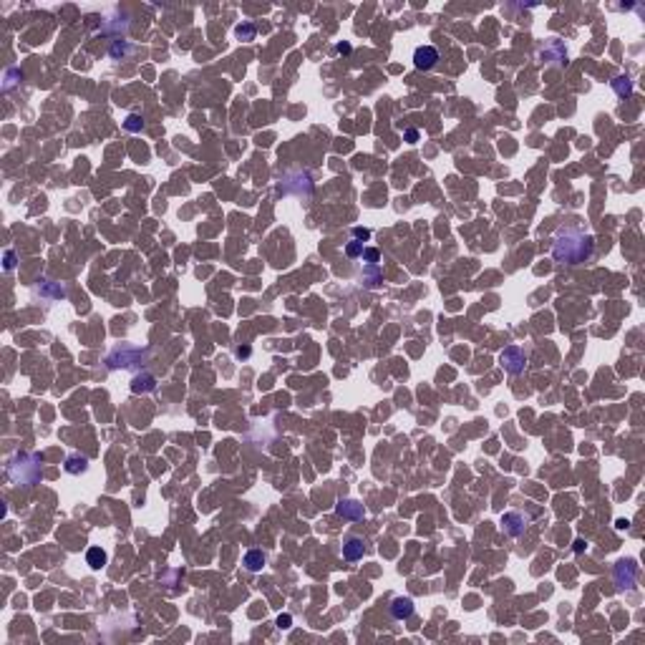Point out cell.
Returning <instances> with one entry per match:
<instances>
[{"label": "cell", "mask_w": 645, "mask_h": 645, "mask_svg": "<svg viewBox=\"0 0 645 645\" xmlns=\"http://www.w3.org/2000/svg\"><path fill=\"white\" fill-rule=\"evenodd\" d=\"M592 237L580 232V229H572V227H565L557 239H555V247H552V255L557 262H567V265H577V262H585L590 255H592Z\"/></svg>", "instance_id": "6da1fadb"}, {"label": "cell", "mask_w": 645, "mask_h": 645, "mask_svg": "<svg viewBox=\"0 0 645 645\" xmlns=\"http://www.w3.org/2000/svg\"><path fill=\"white\" fill-rule=\"evenodd\" d=\"M499 363L504 366V371H509V373H522L524 368H527V356H524V351L522 348H517V345H509V348H504L502 351V356H499Z\"/></svg>", "instance_id": "7a4b0ae2"}, {"label": "cell", "mask_w": 645, "mask_h": 645, "mask_svg": "<svg viewBox=\"0 0 645 645\" xmlns=\"http://www.w3.org/2000/svg\"><path fill=\"white\" fill-rule=\"evenodd\" d=\"M635 575H638V567L633 562H618L615 565V585L620 590H633L635 587Z\"/></svg>", "instance_id": "3957f363"}, {"label": "cell", "mask_w": 645, "mask_h": 645, "mask_svg": "<svg viewBox=\"0 0 645 645\" xmlns=\"http://www.w3.org/2000/svg\"><path fill=\"white\" fill-rule=\"evenodd\" d=\"M436 63H438V51L433 45H419L414 51V66L419 71H431Z\"/></svg>", "instance_id": "277c9868"}, {"label": "cell", "mask_w": 645, "mask_h": 645, "mask_svg": "<svg viewBox=\"0 0 645 645\" xmlns=\"http://www.w3.org/2000/svg\"><path fill=\"white\" fill-rule=\"evenodd\" d=\"M136 356H141L139 348H116V351L109 356V363H111L114 368H126V366L134 363Z\"/></svg>", "instance_id": "5b68a950"}, {"label": "cell", "mask_w": 645, "mask_h": 645, "mask_svg": "<svg viewBox=\"0 0 645 645\" xmlns=\"http://www.w3.org/2000/svg\"><path fill=\"white\" fill-rule=\"evenodd\" d=\"M335 512H338L340 517H345V519H363V514H366L363 504H358V502H353V499H343V502H338Z\"/></svg>", "instance_id": "8992f818"}, {"label": "cell", "mask_w": 645, "mask_h": 645, "mask_svg": "<svg viewBox=\"0 0 645 645\" xmlns=\"http://www.w3.org/2000/svg\"><path fill=\"white\" fill-rule=\"evenodd\" d=\"M502 524H504V529H507V534H512V537H519L522 532H524V517L522 514H517V512H509V514H504L502 517Z\"/></svg>", "instance_id": "52a82bcc"}, {"label": "cell", "mask_w": 645, "mask_h": 645, "mask_svg": "<svg viewBox=\"0 0 645 645\" xmlns=\"http://www.w3.org/2000/svg\"><path fill=\"white\" fill-rule=\"evenodd\" d=\"M391 615H393L396 620L411 618V615H414V600H411V598H396V600L391 603Z\"/></svg>", "instance_id": "ba28073f"}, {"label": "cell", "mask_w": 645, "mask_h": 645, "mask_svg": "<svg viewBox=\"0 0 645 645\" xmlns=\"http://www.w3.org/2000/svg\"><path fill=\"white\" fill-rule=\"evenodd\" d=\"M363 552H366V542H363V539H358V537H351V539L343 544V557H345L348 562L361 560V557H363Z\"/></svg>", "instance_id": "9c48e42d"}, {"label": "cell", "mask_w": 645, "mask_h": 645, "mask_svg": "<svg viewBox=\"0 0 645 645\" xmlns=\"http://www.w3.org/2000/svg\"><path fill=\"white\" fill-rule=\"evenodd\" d=\"M154 388H157V378L152 373H139V376L131 378V391L134 393H149Z\"/></svg>", "instance_id": "30bf717a"}, {"label": "cell", "mask_w": 645, "mask_h": 645, "mask_svg": "<svg viewBox=\"0 0 645 645\" xmlns=\"http://www.w3.org/2000/svg\"><path fill=\"white\" fill-rule=\"evenodd\" d=\"M262 565H265V555H262L260 550H250V552L244 555V567H247L250 572L262 570Z\"/></svg>", "instance_id": "8fae6325"}, {"label": "cell", "mask_w": 645, "mask_h": 645, "mask_svg": "<svg viewBox=\"0 0 645 645\" xmlns=\"http://www.w3.org/2000/svg\"><path fill=\"white\" fill-rule=\"evenodd\" d=\"M86 562H88L93 570H101V567L106 565V552H104L101 547H91V550L86 552Z\"/></svg>", "instance_id": "7c38bea8"}, {"label": "cell", "mask_w": 645, "mask_h": 645, "mask_svg": "<svg viewBox=\"0 0 645 645\" xmlns=\"http://www.w3.org/2000/svg\"><path fill=\"white\" fill-rule=\"evenodd\" d=\"M613 88H615L618 96H630V93H633V83H630L628 76H618V78L613 81Z\"/></svg>", "instance_id": "4fadbf2b"}, {"label": "cell", "mask_w": 645, "mask_h": 645, "mask_svg": "<svg viewBox=\"0 0 645 645\" xmlns=\"http://www.w3.org/2000/svg\"><path fill=\"white\" fill-rule=\"evenodd\" d=\"M86 456H68V461H66V471H71V474H78V471H83L86 469Z\"/></svg>", "instance_id": "5bb4252c"}, {"label": "cell", "mask_w": 645, "mask_h": 645, "mask_svg": "<svg viewBox=\"0 0 645 645\" xmlns=\"http://www.w3.org/2000/svg\"><path fill=\"white\" fill-rule=\"evenodd\" d=\"M124 126H126L129 131H141V126H144V119H141V116H136V114H131V116H126Z\"/></svg>", "instance_id": "9a60e30c"}, {"label": "cell", "mask_w": 645, "mask_h": 645, "mask_svg": "<svg viewBox=\"0 0 645 645\" xmlns=\"http://www.w3.org/2000/svg\"><path fill=\"white\" fill-rule=\"evenodd\" d=\"M363 250H366V247H363L361 239H353V242L345 244V255H348V257H358V255H363Z\"/></svg>", "instance_id": "2e32d148"}, {"label": "cell", "mask_w": 645, "mask_h": 645, "mask_svg": "<svg viewBox=\"0 0 645 645\" xmlns=\"http://www.w3.org/2000/svg\"><path fill=\"white\" fill-rule=\"evenodd\" d=\"M237 35H239V38H244V40H252V38H255V25H252V23L237 25Z\"/></svg>", "instance_id": "e0dca14e"}, {"label": "cell", "mask_w": 645, "mask_h": 645, "mask_svg": "<svg viewBox=\"0 0 645 645\" xmlns=\"http://www.w3.org/2000/svg\"><path fill=\"white\" fill-rule=\"evenodd\" d=\"M363 260L371 262V265H376V262H378V250H376V247H366V250H363Z\"/></svg>", "instance_id": "ac0fdd59"}, {"label": "cell", "mask_w": 645, "mask_h": 645, "mask_svg": "<svg viewBox=\"0 0 645 645\" xmlns=\"http://www.w3.org/2000/svg\"><path fill=\"white\" fill-rule=\"evenodd\" d=\"M124 53H129V45H126V43H114V45H111V56H114V58H119V56H124Z\"/></svg>", "instance_id": "d6986e66"}, {"label": "cell", "mask_w": 645, "mask_h": 645, "mask_svg": "<svg viewBox=\"0 0 645 645\" xmlns=\"http://www.w3.org/2000/svg\"><path fill=\"white\" fill-rule=\"evenodd\" d=\"M353 234H356V239H368V237H371V229H363V227H356V229H353Z\"/></svg>", "instance_id": "ffe728a7"}, {"label": "cell", "mask_w": 645, "mask_h": 645, "mask_svg": "<svg viewBox=\"0 0 645 645\" xmlns=\"http://www.w3.org/2000/svg\"><path fill=\"white\" fill-rule=\"evenodd\" d=\"M290 623H292V618H290V615H280V618H277V628H282V630H285V628H290Z\"/></svg>", "instance_id": "44dd1931"}, {"label": "cell", "mask_w": 645, "mask_h": 645, "mask_svg": "<svg viewBox=\"0 0 645 645\" xmlns=\"http://www.w3.org/2000/svg\"><path fill=\"white\" fill-rule=\"evenodd\" d=\"M406 141H409V144H416V141H419V131H416V129H409V131H406Z\"/></svg>", "instance_id": "7402d4cb"}, {"label": "cell", "mask_w": 645, "mask_h": 645, "mask_svg": "<svg viewBox=\"0 0 645 645\" xmlns=\"http://www.w3.org/2000/svg\"><path fill=\"white\" fill-rule=\"evenodd\" d=\"M13 265H15V255L8 252V255H5V270H13Z\"/></svg>", "instance_id": "603a6c76"}, {"label": "cell", "mask_w": 645, "mask_h": 645, "mask_svg": "<svg viewBox=\"0 0 645 645\" xmlns=\"http://www.w3.org/2000/svg\"><path fill=\"white\" fill-rule=\"evenodd\" d=\"M338 53H351V43H338Z\"/></svg>", "instance_id": "cb8c5ba5"}, {"label": "cell", "mask_w": 645, "mask_h": 645, "mask_svg": "<svg viewBox=\"0 0 645 645\" xmlns=\"http://www.w3.org/2000/svg\"><path fill=\"white\" fill-rule=\"evenodd\" d=\"M582 550H585V542L577 539V542H575V552H582Z\"/></svg>", "instance_id": "d4e9b609"}, {"label": "cell", "mask_w": 645, "mask_h": 645, "mask_svg": "<svg viewBox=\"0 0 645 645\" xmlns=\"http://www.w3.org/2000/svg\"><path fill=\"white\" fill-rule=\"evenodd\" d=\"M615 527H618V529H628V522H625V519H618V524H615Z\"/></svg>", "instance_id": "484cf974"}]
</instances>
